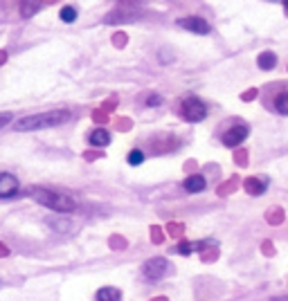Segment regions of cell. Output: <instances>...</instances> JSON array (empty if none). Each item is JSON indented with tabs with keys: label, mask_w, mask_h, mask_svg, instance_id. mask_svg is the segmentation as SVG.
Returning a JSON list of instances; mask_svg holds the SVG:
<instances>
[{
	"label": "cell",
	"mask_w": 288,
	"mask_h": 301,
	"mask_svg": "<svg viewBox=\"0 0 288 301\" xmlns=\"http://www.w3.org/2000/svg\"><path fill=\"white\" fill-rule=\"evenodd\" d=\"M275 110L279 115H288V90H281L275 97Z\"/></svg>",
	"instance_id": "14"
},
{
	"label": "cell",
	"mask_w": 288,
	"mask_h": 301,
	"mask_svg": "<svg viewBox=\"0 0 288 301\" xmlns=\"http://www.w3.org/2000/svg\"><path fill=\"white\" fill-rule=\"evenodd\" d=\"M142 162H144V153L140 148H133L131 153H128V164H131V167H140Z\"/></svg>",
	"instance_id": "17"
},
{
	"label": "cell",
	"mask_w": 288,
	"mask_h": 301,
	"mask_svg": "<svg viewBox=\"0 0 288 301\" xmlns=\"http://www.w3.org/2000/svg\"><path fill=\"white\" fill-rule=\"evenodd\" d=\"M9 121H12V113H0V128H5Z\"/></svg>",
	"instance_id": "19"
},
{
	"label": "cell",
	"mask_w": 288,
	"mask_h": 301,
	"mask_svg": "<svg viewBox=\"0 0 288 301\" xmlns=\"http://www.w3.org/2000/svg\"><path fill=\"white\" fill-rule=\"evenodd\" d=\"M205 187H207V180H205V176H200V173L189 176L182 182V189H185L187 193H200V191H205Z\"/></svg>",
	"instance_id": "8"
},
{
	"label": "cell",
	"mask_w": 288,
	"mask_h": 301,
	"mask_svg": "<svg viewBox=\"0 0 288 301\" xmlns=\"http://www.w3.org/2000/svg\"><path fill=\"white\" fill-rule=\"evenodd\" d=\"M182 117L189 124H198L207 117V106L198 99V97H189V99L182 101Z\"/></svg>",
	"instance_id": "4"
},
{
	"label": "cell",
	"mask_w": 288,
	"mask_h": 301,
	"mask_svg": "<svg viewBox=\"0 0 288 301\" xmlns=\"http://www.w3.org/2000/svg\"><path fill=\"white\" fill-rule=\"evenodd\" d=\"M59 16H61V21L68 23V25H70V23H75V21H77V16H79V14H77V9H75V7H63V9H61Z\"/></svg>",
	"instance_id": "16"
},
{
	"label": "cell",
	"mask_w": 288,
	"mask_h": 301,
	"mask_svg": "<svg viewBox=\"0 0 288 301\" xmlns=\"http://www.w3.org/2000/svg\"><path fill=\"white\" fill-rule=\"evenodd\" d=\"M281 5H284V9L288 12V0H281Z\"/></svg>",
	"instance_id": "23"
},
{
	"label": "cell",
	"mask_w": 288,
	"mask_h": 301,
	"mask_svg": "<svg viewBox=\"0 0 288 301\" xmlns=\"http://www.w3.org/2000/svg\"><path fill=\"white\" fill-rule=\"evenodd\" d=\"M30 196L34 198L38 205L47 207L52 211H59V213H70L77 209V202L72 200L70 196H63V193H54L50 189H41V187H34L30 189Z\"/></svg>",
	"instance_id": "2"
},
{
	"label": "cell",
	"mask_w": 288,
	"mask_h": 301,
	"mask_svg": "<svg viewBox=\"0 0 288 301\" xmlns=\"http://www.w3.org/2000/svg\"><path fill=\"white\" fill-rule=\"evenodd\" d=\"M70 110H45L38 115H27V117L18 119L14 130L18 133H27V130H41V128H54L65 121H70Z\"/></svg>",
	"instance_id": "1"
},
{
	"label": "cell",
	"mask_w": 288,
	"mask_h": 301,
	"mask_svg": "<svg viewBox=\"0 0 288 301\" xmlns=\"http://www.w3.org/2000/svg\"><path fill=\"white\" fill-rule=\"evenodd\" d=\"M178 27H182V30H187V32H194V34H209V32H212L209 23L203 21V18H198V16L180 18V21H178Z\"/></svg>",
	"instance_id": "6"
},
{
	"label": "cell",
	"mask_w": 288,
	"mask_h": 301,
	"mask_svg": "<svg viewBox=\"0 0 288 301\" xmlns=\"http://www.w3.org/2000/svg\"><path fill=\"white\" fill-rule=\"evenodd\" d=\"M5 256H9V250L3 245V243H0V259H5Z\"/></svg>",
	"instance_id": "21"
},
{
	"label": "cell",
	"mask_w": 288,
	"mask_h": 301,
	"mask_svg": "<svg viewBox=\"0 0 288 301\" xmlns=\"http://www.w3.org/2000/svg\"><path fill=\"white\" fill-rule=\"evenodd\" d=\"M5 61H7V52H5V50H0V65H3Z\"/></svg>",
	"instance_id": "22"
},
{
	"label": "cell",
	"mask_w": 288,
	"mask_h": 301,
	"mask_svg": "<svg viewBox=\"0 0 288 301\" xmlns=\"http://www.w3.org/2000/svg\"><path fill=\"white\" fill-rule=\"evenodd\" d=\"M38 9H41V0H23L21 3V16L23 18H32Z\"/></svg>",
	"instance_id": "13"
},
{
	"label": "cell",
	"mask_w": 288,
	"mask_h": 301,
	"mask_svg": "<svg viewBox=\"0 0 288 301\" xmlns=\"http://www.w3.org/2000/svg\"><path fill=\"white\" fill-rule=\"evenodd\" d=\"M162 104V97L160 95H149L147 97V106H160Z\"/></svg>",
	"instance_id": "18"
},
{
	"label": "cell",
	"mask_w": 288,
	"mask_h": 301,
	"mask_svg": "<svg viewBox=\"0 0 288 301\" xmlns=\"http://www.w3.org/2000/svg\"><path fill=\"white\" fill-rule=\"evenodd\" d=\"M90 144H93V146H108V144H110V133H108V130L106 128H95L93 130V133H90Z\"/></svg>",
	"instance_id": "10"
},
{
	"label": "cell",
	"mask_w": 288,
	"mask_h": 301,
	"mask_svg": "<svg viewBox=\"0 0 288 301\" xmlns=\"http://www.w3.org/2000/svg\"><path fill=\"white\" fill-rule=\"evenodd\" d=\"M52 227H54V230H59V232H65V230H68V222H52Z\"/></svg>",
	"instance_id": "20"
},
{
	"label": "cell",
	"mask_w": 288,
	"mask_h": 301,
	"mask_svg": "<svg viewBox=\"0 0 288 301\" xmlns=\"http://www.w3.org/2000/svg\"><path fill=\"white\" fill-rule=\"evenodd\" d=\"M259 67H261V70H272V67L277 65V56L272 54V52H263L261 56H259Z\"/></svg>",
	"instance_id": "15"
},
{
	"label": "cell",
	"mask_w": 288,
	"mask_h": 301,
	"mask_svg": "<svg viewBox=\"0 0 288 301\" xmlns=\"http://www.w3.org/2000/svg\"><path fill=\"white\" fill-rule=\"evenodd\" d=\"M207 245H214V241H203V243H180V245H178V252H180L182 256H189L191 252L203 250V247H207Z\"/></svg>",
	"instance_id": "12"
},
{
	"label": "cell",
	"mask_w": 288,
	"mask_h": 301,
	"mask_svg": "<svg viewBox=\"0 0 288 301\" xmlns=\"http://www.w3.org/2000/svg\"><path fill=\"white\" fill-rule=\"evenodd\" d=\"M18 187H21V184H18L16 176H12V173H0V198H3V200L16 196Z\"/></svg>",
	"instance_id": "7"
},
{
	"label": "cell",
	"mask_w": 288,
	"mask_h": 301,
	"mask_svg": "<svg viewBox=\"0 0 288 301\" xmlns=\"http://www.w3.org/2000/svg\"><path fill=\"white\" fill-rule=\"evenodd\" d=\"M171 265L167 259H162V256H153V259H149L147 263L142 265V274L147 281H160L165 279L167 274H169Z\"/></svg>",
	"instance_id": "3"
},
{
	"label": "cell",
	"mask_w": 288,
	"mask_h": 301,
	"mask_svg": "<svg viewBox=\"0 0 288 301\" xmlns=\"http://www.w3.org/2000/svg\"><path fill=\"white\" fill-rule=\"evenodd\" d=\"M97 301H122V292H119L117 288H99L97 290Z\"/></svg>",
	"instance_id": "11"
},
{
	"label": "cell",
	"mask_w": 288,
	"mask_h": 301,
	"mask_svg": "<svg viewBox=\"0 0 288 301\" xmlns=\"http://www.w3.org/2000/svg\"><path fill=\"white\" fill-rule=\"evenodd\" d=\"M243 187H246V191L252 193V196H261V193H266V189H268V180L266 178H248Z\"/></svg>",
	"instance_id": "9"
},
{
	"label": "cell",
	"mask_w": 288,
	"mask_h": 301,
	"mask_svg": "<svg viewBox=\"0 0 288 301\" xmlns=\"http://www.w3.org/2000/svg\"><path fill=\"white\" fill-rule=\"evenodd\" d=\"M248 126L246 124H237V126H232V128H228L223 135H221V142L225 144V146H230V148H234V146H239L241 142H246L248 139Z\"/></svg>",
	"instance_id": "5"
}]
</instances>
